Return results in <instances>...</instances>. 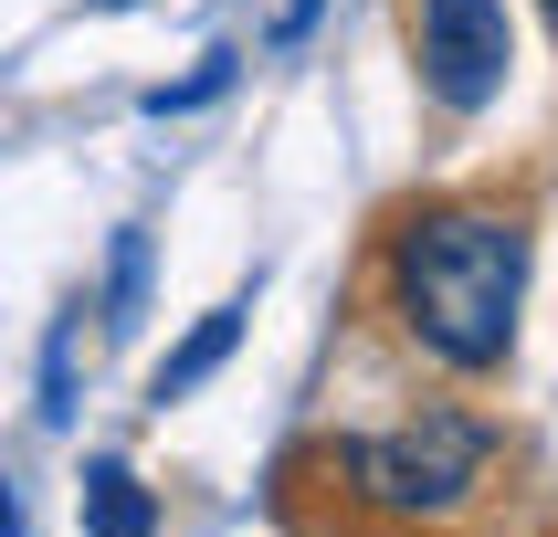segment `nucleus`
Instances as JSON below:
<instances>
[{
    "mask_svg": "<svg viewBox=\"0 0 558 537\" xmlns=\"http://www.w3.org/2000/svg\"><path fill=\"white\" fill-rule=\"evenodd\" d=\"M390 306H401L411 347L442 369H496L517 347V306H527V221L485 211V200H442L390 232Z\"/></svg>",
    "mask_w": 558,
    "mask_h": 537,
    "instance_id": "obj_1",
    "label": "nucleus"
},
{
    "mask_svg": "<svg viewBox=\"0 0 558 537\" xmlns=\"http://www.w3.org/2000/svg\"><path fill=\"white\" fill-rule=\"evenodd\" d=\"M485 464H496V432H485L474 411H411L390 432H348L338 442L348 496L379 505V516H422V527H433V516H464Z\"/></svg>",
    "mask_w": 558,
    "mask_h": 537,
    "instance_id": "obj_2",
    "label": "nucleus"
},
{
    "mask_svg": "<svg viewBox=\"0 0 558 537\" xmlns=\"http://www.w3.org/2000/svg\"><path fill=\"white\" fill-rule=\"evenodd\" d=\"M411 53H422L433 106L485 117L517 74V22H506V0H411Z\"/></svg>",
    "mask_w": 558,
    "mask_h": 537,
    "instance_id": "obj_3",
    "label": "nucleus"
},
{
    "mask_svg": "<svg viewBox=\"0 0 558 537\" xmlns=\"http://www.w3.org/2000/svg\"><path fill=\"white\" fill-rule=\"evenodd\" d=\"M74 505H85V537H158V496L137 485V464H117V453L85 464Z\"/></svg>",
    "mask_w": 558,
    "mask_h": 537,
    "instance_id": "obj_4",
    "label": "nucleus"
},
{
    "mask_svg": "<svg viewBox=\"0 0 558 537\" xmlns=\"http://www.w3.org/2000/svg\"><path fill=\"white\" fill-rule=\"evenodd\" d=\"M232 347H243V306H211V316H201V327H190L180 347H169V358H158L148 401H158V411H169V401H190V390H201V379H211L221 358H232Z\"/></svg>",
    "mask_w": 558,
    "mask_h": 537,
    "instance_id": "obj_5",
    "label": "nucleus"
},
{
    "mask_svg": "<svg viewBox=\"0 0 558 537\" xmlns=\"http://www.w3.org/2000/svg\"><path fill=\"white\" fill-rule=\"evenodd\" d=\"M74 369H85V306H63L53 347H43V422H74Z\"/></svg>",
    "mask_w": 558,
    "mask_h": 537,
    "instance_id": "obj_6",
    "label": "nucleus"
},
{
    "mask_svg": "<svg viewBox=\"0 0 558 537\" xmlns=\"http://www.w3.org/2000/svg\"><path fill=\"white\" fill-rule=\"evenodd\" d=\"M137 295H148V243H137V232H117V274H106V327H126V316H137Z\"/></svg>",
    "mask_w": 558,
    "mask_h": 537,
    "instance_id": "obj_7",
    "label": "nucleus"
},
{
    "mask_svg": "<svg viewBox=\"0 0 558 537\" xmlns=\"http://www.w3.org/2000/svg\"><path fill=\"white\" fill-rule=\"evenodd\" d=\"M0 537H22V496L11 485H0Z\"/></svg>",
    "mask_w": 558,
    "mask_h": 537,
    "instance_id": "obj_8",
    "label": "nucleus"
},
{
    "mask_svg": "<svg viewBox=\"0 0 558 537\" xmlns=\"http://www.w3.org/2000/svg\"><path fill=\"white\" fill-rule=\"evenodd\" d=\"M537 11H548V32H558V0H537Z\"/></svg>",
    "mask_w": 558,
    "mask_h": 537,
    "instance_id": "obj_9",
    "label": "nucleus"
}]
</instances>
